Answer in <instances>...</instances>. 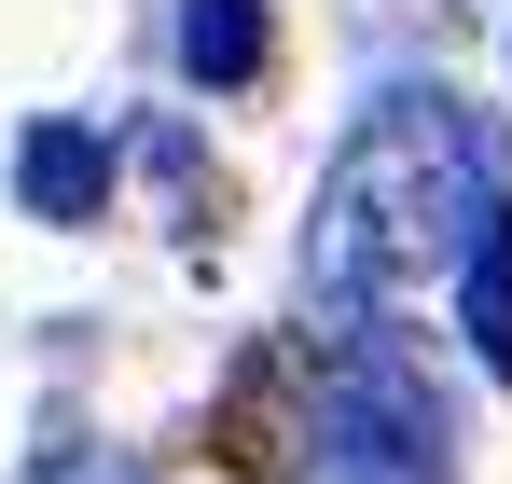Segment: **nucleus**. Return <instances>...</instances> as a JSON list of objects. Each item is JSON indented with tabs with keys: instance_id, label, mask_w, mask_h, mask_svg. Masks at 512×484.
I'll return each instance as SVG.
<instances>
[{
	"instance_id": "1",
	"label": "nucleus",
	"mask_w": 512,
	"mask_h": 484,
	"mask_svg": "<svg viewBox=\"0 0 512 484\" xmlns=\"http://www.w3.org/2000/svg\"><path fill=\"white\" fill-rule=\"evenodd\" d=\"M499 222H512V194H499L485 111L443 97V83H388V97H360V125H346L333 166H319L305 305L333 332H360V346H388L416 305L471 291V263H485Z\"/></svg>"
},
{
	"instance_id": "2",
	"label": "nucleus",
	"mask_w": 512,
	"mask_h": 484,
	"mask_svg": "<svg viewBox=\"0 0 512 484\" xmlns=\"http://www.w3.org/2000/svg\"><path fill=\"white\" fill-rule=\"evenodd\" d=\"M97 180H111V153H97L84 125H28V153H14V208L28 222H84Z\"/></svg>"
},
{
	"instance_id": "3",
	"label": "nucleus",
	"mask_w": 512,
	"mask_h": 484,
	"mask_svg": "<svg viewBox=\"0 0 512 484\" xmlns=\"http://www.w3.org/2000/svg\"><path fill=\"white\" fill-rule=\"evenodd\" d=\"M263 56H277V28H263V0H180V70L194 83H263Z\"/></svg>"
},
{
	"instance_id": "4",
	"label": "nucleus",
	"mask_w": 512,
	"mask_h": 484,
	"mask_svg": "<svg viewBox=\"0 0 512 484\" xmlns=\"http://www.w3.org/2000/svg\"><path fill=\"white\" fill-rule=\"evenodd\" d=\"M457 305H471V346H485V374L512 388V222L485 236V263H471V291H457Z\"/></svg>"
},
{
	"instance_id": "5",
	"label": "nucleus",
	"mask_w": 512,
	"mask_h": 484,
	"mask_svg": "<svg viewBox=\"0 0 512 484\" xmlns=\"http://www.w3.org/2000/svg\"><path fill=\"white\" fill-rule=\"evenodd\" d=\"M14 484H139V457H125V443H42Z\"/></svg>"
}]
</instances>
